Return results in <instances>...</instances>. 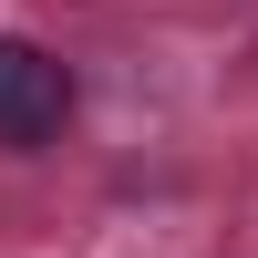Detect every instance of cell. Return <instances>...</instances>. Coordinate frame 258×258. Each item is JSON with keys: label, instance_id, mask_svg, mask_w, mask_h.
<instances>
[{"label": "cell", "instance_id": "6da1fadb", "mask_svg": "<svg viewBox=\"0 0 258 258\" xmlns=\"http://www.w3.org/2000/svg\"><path fill=\"white\" fill-rule=\"evenodd\" d=\"M62 124H73V73H62L41 41H11V31H0V145L31 155V145H52Z\"/></svg>", "mask_w": 258, "mask_h": 258}]
</instances>
